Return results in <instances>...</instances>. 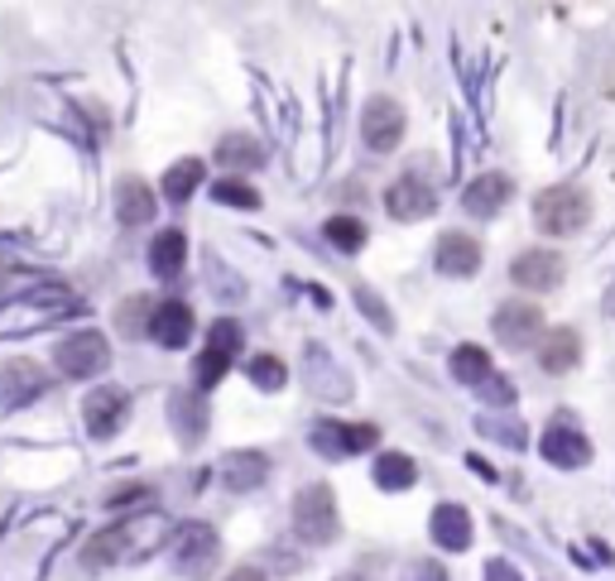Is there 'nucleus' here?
I'll return each instance as SVG.
<instances>
[{"instance_id":"1","label":"nucleus","mask_w":615,"mask_h":581,"mask_svg":"<svg viewBox=\"0 0 615 581\" xmlns=\"http://www.w3.org/2000/svg\"><path fill=\"white\" fill-rule=\"evenodd\" d=\"M592 221V197L578 183H553L534 197V227L543 235H578Z\"/></svg>"},{"instance_id":"2","label":"nucleus","mask_w":615,"mask_h":581,"mask_svg":"<svg viewBox=\"0 0 615 581\" xmlns=\"http://www.w3.org/2000/svg\"><path fill=\"white\" fill-rule=\"evenodd\" d=\"M54 370L63 380H97L111 370V341L97 327H77L54 347Z\"/></svg>"},{"instance_id":"3","label":"nucleus","mask_w":615,"mask_h":581,"mask_svg":"<svg viewBox=\"0 0 615 581\" xmlns=\"http://www.w3.org/2000/svg\"><path fill=\"white\" fill-rule=\"evenodd\" d=\"M294 528H298V538H304L308 548L337 544V534H342V519H337L332 485H304V491L294 495Z\"/></svg>"},{"instance_id":"4","label":"nucleus","mask_w":615,"mask_h":581,"mask_svg":"<svg viewBox=\"0 0 615 581\" xmlns=\"http://www.w3.org/2000/svg\"><path fill=\"white\" fill-rule=\"evenodd\" d=\"M48 390H54V380H48V370L34 355H6L0 361V408L6 414H20V408L39 404Z\"/></svg>"},{"instance_id":"5","label":"nucleus","mask_w":615,"mask_h":581,"mask_svg":"<svg viewBox=\"0 0 615 581\" xmlns=\"http://www.w3.org/2000/svg\"><path fill=\"white\" fill-rule=\"evenodd\" d=\"M130 390L121 385H97V390H87V399H83V428H87V438L91 442H111V438H121L125 432V423H130Z\"/></svg>"},{"instance_id":"6","label":"nucleus","mask_w":615,"mask_h":581,"mask_svg":"<svg viewBox=\"0 0 615 581\" xmlns=\"http://www.w3.org/2000/svg\"><path fill=\"white\" fill-rule=\"evenodd\" d=\"M404 130H409V116H404V106L395 97H371L361 111V140L371 154H395L404 144Z\"/></svg>"},{"instance_id":"7","label":"nucleus","mask_w":615,"mask_h":581,"mask_svg":"<svg viewBox=\"0 0 615 581\" xmlns=\"http://www.w3.org/2000/svg\"><path fill=\"white\" fill-rule=\"evenodd\" d=\"M217 562H221V538L212 524H183L174 534V567L183 577L202 581L217 572Z\"/></svg>"},{"instance_id":"8","label":"nucleus","mask_w":615,"mask_h":581,"mask_svg":"<svg viewBox=\"0 0 615 581\" xmlns=\"http://www.w3.org/2000/svg\"><path fill=\"white\" fill-rule=\"evenodd\" d=\"M491 332L501 337V347H509V351H529L534 341L543 337V308L539 303H525V298H509L495 308Z\"/></svg>"},{"instance_id":"9","label":"nucleus","mask_w":615,"mask_h":581,"mask_svg":"<svg viewBox=\"0 0 615 581\" xmlns=\"http://www.w3.org/2000/svg\"><path fill=\"white\" fill-rule=\"evenodd\" d=\"M193 332H198L193 303H183V298H154L145 341H154V347H164V351H183L193 341Z\"/></svg>"},{"instance_id":"10","label":"nucleus","mask_w":615,"mask_h":581,"mask_svg":"<svg viewBox=\"0 0 615 581\" xmlns=\"http://www.w3.org/2000/svg\"><path fill=\"white\" fill-rule=\"evenodd\" d=\"M562 274H568V260L548 245L519 250L515 264H509V279H515L519 288H529V294H553V288L562 284Z\"/></svg>"},{"instance_id":"11","label":"nucleus","mask_w":615,"mask_h":581,"mask_svg":"<svg viewBox=\"0 0 615 581\" xmlns=\"http://www.w3.org/2000/svg\"><path fill=\"white\" fill-rule=\"evenodd\" d=\"M385 211L395 221H424L438 211V188L424 174H399L385 188Z\"/></svg>"},{"instance_id":"12","label":"nucleus","mask_w":615,"mask_h":581,"mask_svg":"<svg viewBox=\"0 0 615 581\" xmlns=\"http://www.w3.org/2000/svg\"><path fill=\"white\" fill-rule=\"evenodd\" d=\"M207 423H212V408H207V394L198 385L168 394V428L183 447H198L207 438Z\"/></svg>"},{"instance_id":"13","label":"nucleus","mask_w":615,"mask_h":581,"mask_svg":"<svg viewBox=\"0 0 615 581\" xmlns=\"http://www.w3.org/2000/svg\"><path fill=\"white\" fill-rule=\"evenodd\" d=\"M381 432L371 428V423H342V418H322L318 428H312V447H318L322 457L342 461V457H356L365 447H375Z\"/></svg>"},{"instance_id":"14","label":"nucleus","mask_w":615,"mask_h":581,"mask_svg":"<svg viewBox=\"0 0 615 581\" xmlns=\"http://www.w3.org/2000/svg\"><path fill=\"white\" fill-rule=\"evenodd\" d=\"M481 260H486V250H481V241L471 231H442L433 245V264L442 279H471L481 270Z\"/></svg>"},{"instance_id":"15","label":"nucleus","mask_w":615,"mask_h":581,"mask_svg":"<svg viewBox=\"0 0 615 581\" xmlns=\"http://www.w3.org/2000/svg\"><path fill=\"white\" fill-rule=\"evenodd\" d=\"M539 447H543V457L553 461V467H562V471H578V467L592 461V442H586V432L568 414H558L553 423H548V432H543Z\"/></svg>"},{"instance_id":"16","label":"nucleus","mask_w":615,"mask_h":581,"mask_svg":"<svg viewBox=\"0 0 615 581\" xmlns=\"http://www.w3.org/2000/svg\"><path fill=\"white\" fill-rule=\"evenodd\" d=\"M160 202L164 197L140 174H125L116 183V221H121V227H150V221L160 217Z\"/></svg>"},{"instance_id":"17","label":"nucleus","mask_w":615,"mask_h":581,"mask_svg":"<svg viewBox=\"0 0 615 581\" xmlns=\"http://www.w3.org/2000/svg\"><path fill=\"white\" fill-rule=\"evenodd\" d=\"M130 552H135V524H111V528H97V534L83 544V567L107 572V567L125 562Z\"/></svg>"},{"instance_id":"18","label":"nucleus","mask_w":615,"mask_h":581,"mask_svg":"<svg viewBox=\"0 0 615 581\" xmlns=\"http://www.w3.org/2000/svg\"><path fill=\"white\" fill-rule=\"evenodd\" d=\"M509 197H515V178L509 174H476L462 188V207L471 211V217L491 221V217H501V211L509 207Z\"/></svg>"},{"instance_id":"19","label":"nucleus","mask_w":615,"mask_h":581,"mask_svg":"<svg viewBox=\"0 0 615 581\" xmlns=\"http://www.w3.org/2000/svg\"><path fill=\"white\" fill-rule=\"evenodd\" d=\"M145 260H150V274L154 279H178L183 270H188V231L183 227H164V231H154V241L145 250Z\"/></svg>"},{"instance_id":"20","label":"nucleus","mask_w":615,"mask_h":581,"mask_svg":"<svg viewBox=\"0 0 615 581\" xmlns=\"http://www.w3.org/2000/svg\"><path fill=\"white\" fill-rule=\"evenodd\" d=\"M212 158L227 174H255V168H265L270 164V154H265V144H260L251 130H231V135H221L217 140V150Z\"/></svg>"},{"instance_id":"21","label":"nucleus","mask_w":615,"mask_h":581,"mask_svg":"<svg viewBox=\"0 0 615 581\" xmlns=\"http://www.w3.org/2000/svg\"><path fill=\"white\" fill-rule=\"evenodd\" d=\"M207 188V164L198 154H188V158H174V164L164 168V178H160V197L164 202H193V193H202Z\"/></svg>"},{"instance_id":"22","label":"nucleus","mask_w":615,"mask_h":581,"mask_svg":"<svg viewBox=\"0 0 615 581\" xmlns=\"http://www.w3.org/2000/svg\"><path fill=\"white\" fill-rule=\"evenodd\" d=\"M578 361H582V337L572 327H553L548 337H539V365L548 375H568Z\"/></svg>"},{"instance_id":"23","label":"nucleus","mask_w":615,"mask_h":581,"mask_svg":"<svg viewBox=\"0 0 615 581\" xmlns=\"http://www.w3.org/2000/svg\"><path fill=\"white\" fill-rule=\"evenodd\" d=\"M265 475H270V457L265 452H231L227 461H221V481H227L235 495L255 491Z\"/></svg>"},{"instance_id":"24","label":"nucleus","mask_w":615,"mask_h":581,"mask_svg":"<svg viewBox=\"0 0 615 581\" xmlns=\"http://www.w3.org/2000/svg\"><path fill=\"white\" fill-rule=\"evenodd\" d=\"M433 544L438 548H448V552H462L471 548V514L462 505H438L433 509Z\"/></svg>"},{"instance_id":"25","label":"nucleus","mask_w":615,"mask_h":581,"mask_svg":"<svg viewBox=\"0 0 615 581\" xmlns=\"http://www.w3.org/2000/svg\"><path fill=\"white\" fill-rule=\"evenodd\" d=\"M212 202H221V207H235V211H255L260 202H265V197H260V188L245 174H221L212 188Z\"/></svg>"},{"instance_id":"26","label":"nucleus","mask_w":615,"mask_h":581,"mask_svg":"<svg viewBox=\"0 0 615 581\" xmlns=\"http://www.w3.org/2000/svg\"><path fill=\"white\" fill-rule=\"evenodd\" d=\"M322 235L332 250H342V255H356V250H365V241H371V231H365L361 217H347V211H337V217L322 221Z\"/></svg>"},{"instance_id":"27","label":"nucleus","mask_w":615,"mask_h":581,"mask_svg":"<svg viewBox=\"0 0 615 581\" xmlns=\"http://www.w3.org/2000/svg\"><path fill=\"white\" fill-rule=\"evenodd\" d=\"M448 370H452L457 385L481 390V385L491 380V355L481 351V347H457V351H452V361H448Z\"/></svg>"},{"instance_id":"28","label":"nucleus","mask_w":615,"mask_h":581,"mask_svg":"<svg viewBox=\"0 0 615 581\" xmlns=\"http://www.w3.org/2000/svg\"><path fill=\"white\" fill-rule=\"evenodd\" d=\"M414 481H418L414 457H404V452H385V457H375V485H381V491H409Z\"/></svg>"},{"instance_id":"29","label":"nucleus","mask_w":615,"mask_h":581,"mask_svg":"<svg viewBox=\"0 0 615 581\" xmlns=\"http://www.w3.org/2000/svg\"><path fill=\"white\" fill-rule=\"evenodd\" d=\"M150 313H154V298L150 294L121 298V308H116V332H121V337H145L150 332Z\"/></svg>"},{"instance_id":"30","label":"nucleus","mask_w":615,"mask_h":581,"mask_svg":"<svg viewBox=\"0 0 615 581\" xmlns=\"http://www.w3.org/2000/svg\"><path fill=\"white\" fill-rule=\"evenodd\" d=\"M245 375H251V385H255V390H284V380H289V365H284L279 355L260 351V355H251Z\"/></svg>"},{"instance_id":"31","label":"nucleus","mask_w":615,"mask_h":581,"mask_svg":"<svg viewBox=\"0 0 615 581\" xmlns=\"http://www.w3.org/2000/svg\"><path fill=\"white\" fill-rule=\"evenodd\" d=\"M154 500V485L145 481H125V485H111V495H107V509H140V505H150Z\"/></svg>"},{"instance_id":"32","label":"nucleus","mask_w":615,"mask_h":581,"mask_svg":"<svg viewBox=\"0 0 615 581\" xmlns=\"http://www.w3.org/2000/svg\"><path fill=\"white\" fill-rule=\"evenodd\" d=\"M361 308H365V317H371L375 327H385V332L395 327V317H389V308H381V298H375L371 288H361Z\"/></svg>"},{"instance_id":"33","label":"nucleus","mask_w":615,"mask_h":581,"mask_svg":"<svg viewBox=\"0 0 615 581\" xmlns=\"http://www.w3.org/2000/svg\"><path fill=\"white\" fill-rule=\"evenodd\" d=\"M481 394H486L491 404H515V385H509L505 375L495 380V370H491V380H486V385H481Z\"/></svg>"},{"instance_id":"34","label":"nucleus","mask_w":615,"mask_h":581,"mask_svg":"<svg viewBox=\"0 0 615 581\" xmlns=\"http://www.w3.org/2000/svg\"><path fill=\"white\" fill-rule=\"evenodd\" d=\"M404 581H448V572H442L438 562H414L409 572H404Z\"/></svg>"},{"instance_id":"35","label":"nucleus","mask_w":615,"mask_h":581,"mask_svg":"<svg viewBox=\"0 0 615 581\" xmlns=\"http://www.w3.org/2000/svg\"><path fill=\"white\" fill-rule=\"evenodd\" d=\"M486 581H519V572H515L509 562L495 558V562H486Z\"/></svg>"},{"instance_id":"36","label":"nucleus","mask_w":615,"mask_h":581,"mask_svg":"<svg viewBox=\"0 0 615 581\" xmlns=\"http://www.w3.org/2000/svg\"><path fill=\"white\" fill-rule=\"evenodd\" d=\"M227 581H265V577H260V572H255V567H241V572H231Z\"/></svg>"},{"instance_id":"37","label":"nucleus","mask_w":615,"mask_h":581,"mask_svg":"<svg viewBox=\"0 0 615 581\" xmlns=\"http://www.w3.org/2000/svg\"><path fill=\"white\" fill-rule=\"evenodd\" d=\"M342 581H365V577H342Z\"/></svg>"}]
</instances>
